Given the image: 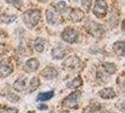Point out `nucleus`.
Instances as JSON below:
<instances>
[{
	"label": "nucleus",
	"mask_w": 125,
	"mask_h": 113,
	"mask_svg": "<svg viewBox=\"0 0 125 113\" xmlns=\"http://www.w3.org/2000/svg\"><path fill=\"white\" fill-rule=\"evenodd\" d=\"M27 113H34V112H33V111H28Z\"/></svg>",
	"instance_id": "nucleus-30"
},
{
	"label": "nucleus",
	"mask_w": 125,
	"mask_h": 113,
	"mask_svg": "<svg viewBox=\"0 0 125 113\" xmlns=\"http://www.w3.org/2000/svg\"><path fill=\"white\" fill-rule=\"evenodd\" d=\"M7 2L10 5H12L13 7H15L16 9H21L22 8V0H6Z\"/></svg>",
	"instance_id": "nucleus-24"
},
{
	"label": "nucleus",
	"mask_w": 125,
	"mask_h": 113,
	"mask_svg": "<svg viewBox=\"0 0 125 113\" xmlns=\"http://www.w3.org/2000/svg\"><path fill=\"white\" fill-rule=\"evenodd\" d=\"M54 96V91L51 90V91H47V92H42L38 95L37 101L38 102H44V101H48L50 100L51 98Z\"/></svg>",
	"instance_id": "nucleus-16"
},
{
	"label": "nucleus",
	"mask_w": 125,
	"mask_h": 113,
	"mask_svg": "<svg viewBox=\"0 0 125 113\" xmlns=\"http://www.w3.org/2000/svg\"><path fill=\"white\" fill-rule=\"evenodd\" d=\"M6 52V46L4 44H0V54H4Z\"/></svg>",
	"instance_id": "nucleus-28"
},
{
	"label": "nucleus",
	"mask_w": 125,
	"mask_h": 113,
	"mask_svg": "<svg viewBox=\"0 0 125 113\" xmlns=\"http://www.w3.org/2000/svg\"><path fill=\"white\" fill-rule=\"evenodd\" d=\"M41 75H42L43 77H45L46 79H53V78L57 76V72L52 67H47V68L42 70Z\"/></svg>",
	"instance_id": "nucleus-10"
},
{
	"label": "nucleus",
	"mask_w": 125,
	"mask_h": 113,
	"mask_svg": "<svg viewBox=\"0 0 125 113\" xmlns=\"http://www.w3.org/2000/svg\"><path fill=\"white\" fill-rule=\"evenodd\" d=\"M15 19H16V16L15 15H8L6 13H3L2 15H1V21L3 22V23H6V24H10V23H12L15 21Z\"/></svg>",
	"instance_id": "nucleus-20"
},
{
	"label": "nucleus",
	"mask_w": 125,
	"mask_h": 113,
	"mask_svg": "<svg viewBox=\"0 0 125 113\" xmlns=\"http://www.w3.org/2000/svg\"><path fill=\"white\" fill-rule=\"evenodd\" d=\"M87 29L91 35L97 38L102 37L104 33V28L103 27V25L94 22H90L88 25H87Z\"/></svg>",
	"instance_id": "nucleus-4"
},
{
	"label": "nucleus",
	"mask_w": 125,
	"mask_h": 113,
	"mask_svg": "<svg viewBox=\"0 0 125 113\" xmlns=\"http://www.w3.org/2000/svg\"><path fill=\"white\" fill-rule=\"evenodd\" d=\"M81 98V91L80 90H75L73 93H71L69 96H67L63 100L62 106L66 108H77L79 106V101Z\"/></svg>",
	"instance_id": "nucleus-2"
},
{
	"label": "nucleus",
	"mask_w": 125,
	"mask_h": 113,
	"mask_svg": "<svg viewBox=\"0 0 125 113\" xmlns=\"http://www.w3.org/2000/svg\"><path fill=\"white\" fill-rule=\"evenodd\" d=\"M85 16V13L84 11H82L80 9H73L72 11L70 13V17L72 19L73 22L74 23H77V22H80L82 19L84 18Z\"/></svg>",
	"instance_id": "nucleus-9"
},
{
	"label": "nucleus",
	"mask_w": 125,
	"mask_h": 113,
	"mask_svg": "<svg viewBox=\"0 0 125 113\" xmlns=\"http://www.w3.org/2000/svg\"><path fill=\"white\" fill-rule=\"evenodd\" d=\"M61 37H62V39L65 42H67V43H69V44H73V43H75V42L77 41V39H78V34H77V32L75 31L73 28H72V27H67V28H65V30L62 32Z\"/></svg>",
	"instance_id": "nucleus-5"
},
{
	"label": "nucleus",
	"mask_w": 125,
	"mask_h": 113,
	"mask_svg": "<svg viewBox=\"0 0 125 113\" xmlns=\"http://www.w3.org/2000/svg\"><path fill=\"white\" fill-rule=\"evenodd\" d=\"M80 66V59L75 56H69L63 62V67L66 69H76Z\"/></svg>",
	"instance_id": "nucleus-6"
},
{
	"label": "nucleus",
	"mask_w": 125,
	"mask_h": 113,
	"mask_svg": "<svg viewBox=\"0 0 125 113\" xmlns=\"http://www.w3.org/2000/svg\"><path fill=\"white\" fill-rule=\"evenodd\" d=\"M91 1L92 0H82V6L84 7L87 11H88L89 8H90V5H91Z\"/></svg>",
	"instance_id": "nucleus-26"
},
{
	"label": "nucleus",
	"mask_w": 125,
	"mask_h": 113,
	"mask_svg": "<svg viewBox=\"0 0 125 113\" xmlns=\"http://www.w3.org/2000/svg\"><path fill=\"white\" fill-rule=\"evenodd\" d=\"M99 95L104 99H112L116 96V93L112 88H105L99 91Z\"/></svg>",
	"instance_id": "nucleus-11"
},
{
	"label": "nucleus",
	"mask_w": 125,
	"mask_h": 113,
	"mask_svg": "<svg viewBox=\"0 0 125 113\" xmlns=\"http://www.w3.org/2000/svg\"><path fill=\"white\" fill-rule=\"evenodd\" d=\"M107 11V4L104 0H96L93 8L94 15L98 18H103L105 16Z\"/></svg>",
	"instance_id": "nucleus-3"
},
{
	"label": "nucleus",
	"mask_w": 125,
	"mask_h": 113,
	"mask_svg": "<svg viewBox=\"0 0 125 113\" xmlns=\"http://www.w3.org/2000/svg\"><path fill=\"white\" fill-rule=\"evenodd\" d=\"M85 113H102V111H101V108H97V107H90L86 109Z\"/></svg>",
	"instance_id": "nucleus-25"
},
{
	"label": "nucleus",
	"mask_w": 125,
	"mask_h": 113,
	"mask_svg": "<svg viewBox=\"0 0 125 113\" xmlns=\"http://www.w3.org/2000/svg\"><path fill=\"white\" fill-rule=\"evenodd\" d=\"M12 70V67L10 66V63L6 60H2L0 62V78H4V77L9 76L11 74Z\"/></svg>",
	"instance_id": "nucleus-7"
},
{
	"label": "nucleus",
	"mask_w": 125,
	"mask_h": 113,
	"mask_svg": "<svg viewBox=\"0 0 125 113\" xmlns=\"http://www.w3.org/2000/svg\"><path fill=\"white\" fill-rule=\"evenodd\" d=\"M39 65H40V63L38 61V59H36V58H30V59H28L25 62V66H24V70H25V72L32 73V72L36 71L39 68Z\"/></svg>",
	"instance_id": "nucleus-8"
},
{
	"label": "nucleus",
	"mask_w": 125,
	"mask_h": 113,
	"mask_svg": "<svg viewBox=\"0 0 125 113\" xmlns=\"http://www.w3.org/2000/svg\"><path fill=\"white\" fill-rule=\"evenodd\" d=\"M46 18H47V21H48L49 24L56 25V23L58 22V20H59V16L56 12H54V11H46Z\"/></svg>",
	"instance_id": "nucleus-14"
},
{
	"label": "nucleus",
	"mask_w": 125,
	"mask_h": 113,
	"mask_svg": "<svg viewBox=\"0 0 125 113\" xmlns=\"http://www.w3.org/2000/svg\"><path fill=\"white\" fill-rule=\"evenodd\" d=\"M38 108L41 109V110H45V109H47V106H45V105H40L38 107Z\"/></svg>",
	"instance_id": "nucleus-29"
},
{
	"label": "nucleus",
	"mask_w": 125,
	"mask_h": 113,
	"mask_svg": "<svg viewBox=\"0 0 125 113\" xmlns=\"http://www.w3.org/2000/svg\"><path fill=\"white\" fill-rule=\"evenodd\" d=\"M65 54H66V50H65V48H63L62 46L56 47L55 49H53V51H52V56L55 59L62 58L63 56H65Z\"/></svg>",
	"instance_id": "nucleus-12"
},
{
	"label": "nucleus",
	"mask_w": 125,
	"mask_h": 113,
	"mask_svg": "<svg viewBox=\"0 0 125 113\" xmlns=\"http://www.w3.org/2000/svg\"><path fill=\"white\" fill-rule=\"evenodd\" d=\"M34 47L37 52H42L44 50V40L42 38H37L35 44H34Z\"/></svg>",
	"instance_id": "nucleus-19"
},
{
	"label": "nucleus",
	"mask_w": 125,
	"mask_h": 113,
	"mask_svg": "<svg viewBox=\"0 0 125 113\" xmlns=\"http://www.w3.org/2000/svg\"><path fill=\"white\" fill-rule=\"evenodd\" d=\"M82 78L81 76H76L74 79H73V81L67 83V88L69 89H77L82 85Z\"/></svg>",
	"instance_id": "nucleus-17"
},
{
	"label": "nucleus",
	"mask_w": 125,
	"mask_h": 113,
	"mask_svg": "<svg viewBox=\"0 0 125 113\" xmlns=\"http://www.w3.org/2000/svg\"><path fill=\"white\" fill-rule=\"evenodd\" d=\"M55 9H56V11L57 12H63L67 9V3L64 2V1H60V2L56 3L55 5Z\"/></svg>",
	"instance_id": "nucleus-21"
},
{
	"label": "nucleus",
	"mask_w": 125,
	"mask_h": 113,
	"mask_svg": "<svg viewBox=\"0 0 125 113\" xmlns=\"http://www.w3.org/2000/svg\"><path fill=\"white\" fill-rule=\"evenodd\" d=\"M23 19L25 25L29 28H32L39 23L41 19V12L38 10H28L24 13Z\"/></svg>",
	"instance_id": "nucleus-1"
},
{
	"label": "nucleus",
	"mask_w": 125,
	"mask_h": 113,
	"mask_svg": "<svg viewBox=\"0 0 125 113\" xmlns=\"http://www.w3.org/2000/svg\"><path fill=\"white\" fill-rule=\"evenodd\" d=\"M113 48H114V50L116 53H118V55L119 56H123L125 54V44H124V42H117V43H115L114 44V46H113Z\"/></svg>",
	"instance_id": "nucleus-13"
},
{
	"label": "nucleus",
	"mask_w": 125,
	"mask_h": 113,
	"mask_svg": "<svg viewBox=\"0 0 125 113\" xmlns=\"http://www.w3.org/2000/svg\"><path fill=\"white\" fill-rule=\"evenodd\" d=\"M26 88V79H18L13 83V89L17 91H23Z\"/></svg>",
	"instance_id": "nucleus-15"
},
{
	"label": "nucleus",
	"mask_w": 125,
	"mask_h": 113,
	"mask_svg": "<svg viewBox=\"0 0 125 113\" xmlns=\"http://www.w3.org/2000/svg\"><path fill=\"white\" fill-rule=\"evenodd\" d=\"M102 66H103L104 70L106 73L110 74V75L115 74V73H116V71H117V66H116L114 63L104 62L103 64H102Z\"/></svg>",
	"instance_id": "nucleus-18"
},
{
	"label": "nucleus",
	"mask_w": 125,
	"mask_h": 113,
	"mask_svg": "<svg viewBox=\"0 0 125 113\" xmlns=\"http://www.w3.org/2000/svg\"><path fill=\"white\" fill-rule=\"evenodd\" d=\"M8 98L10 99V101H12V102H18L19 101V97L17 96V95H15L14 93H10L8 94Z\"/></svg>",
	"instance_id": "nucleus-27"
},
{
	"label": "nucleus",
	"mask_w": 125,
	"mask_h": 113,
	"mask_svg": "<svg viewBox=\"0 0 125 113\" xmlns=\"http://www.w3.org/2000/svg\"><path fill=\"white\" fill-rule=\"evenodd\" d=\"M40 86V80L38 77H33L29 83V91H33Z\"/></svg>",
	"instance_id": "nucleus-22"
},
{
	"label": "nucleus",
	"mask_w": 125,
	"mask_h": 113,
	"mask_svg": "<svg viewBox=\"0 0 125 113\" xmlns=\"http://www.w3.org/2000/svg\"><path fill=\"white\" fill-rule=\"evenodd\" d=\"M0 113H18L15 107H0Z\"/></svg>",
	"instance_id": "nucleus-23"
}]
</instances>
